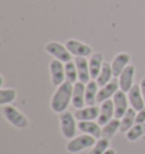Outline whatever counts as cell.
I'll list each match as a JSON object with an SVG mask.
<instances>
[{
    "label": "cell",
    "instance_id": "1",
    "mask_svg": "<svg viewBox=\"0 0 145 154\" xmlns=\"http://www.w3.org/2000/svg\"><path fill=\"white\" fill-rule=\"evenodd\" d=\"M72 90L74 85L69 82H63L61 85H59L51 99V109L54 112L61 113L66 111L69 103L72 102Z\"/></svg>",
    "mask_w": 145,
    "mask_h": 154
},
{
    "label": "cell",
    "instance_id": "2",
    "mask_svg": "<svg viewBox=\"0 0 145 154\" xmlns=\"http://www.w3.org/2000/svg\"><path fill=\"white\" fill-rule=\"evenodd\" d=\"M2 115L5 116V118L9 121L13 126H15L16 128H26L29 125V120L20 111H18L16 108L9 106H2Z\"/></svg>",
    "mask_w": 145,
    "mask_h": 154
},
{
    "label": "cell",
    "instance_id": "3",
    "mask_svg": "<svg viewBox=\"0 0 145 154\" xmlns=\"http://www.w3.org/2000/svg\"><path fill=\"white\" fill-rule=\"evenodd\" d=\"M59 119H60V127H61V133L63 137L72 140L76 134V128H77L75 116L69 111H63L60 113Z\"/></svg>",
    "mask_w": 145,
    "mask_h": 154
},
{
    "label": "cell",
    "instance_id": "4",
    "mask_svg": "<svg viewBox=\"0 0 145 154\" xmlns=\"http://www.w3.org/2000/svg\"><path fill=\"white\" fill-rule=\"evenodd\" d=\"M45 51L49 54H51L54 59L60 60L63 63H68V61H72V54L68 51L66 45H63V44L59 43V42L51 41V42L47 43L45 44Z\"/></svg>",
    "mask_w": 145,
    "mask_h": 154
},
{
    "label": "cell",
    "instance_id": "5",
    "mask_svg": "<svg viewBox=\"0 0 145 154\" xmlns=\"http://www.w3.org/2000/svg\"><path fill=\"white\" fill-rule=\"evenodd\" d=\"M95 137L91 135H81L75 138H72L67 143V151L70 153H78L83 149H88L93 145H95Z\"/></svg>",
    "mask_w": 145,
    "mask_h": 154
},
{
    "label": "cell",
    "instance_id": "6",
    "mask_svg": "<svg viewBox=\"0 0 145 154\" xmlns=\"http://www.w3.org/2000/svg\"><path fill=\"white\" fill-rule=\"evenodd\" d=\"M50 74H51V82L53 86H59L63 82H66V75H65V65L60 60L53 59L50 63Z\"/></svg>",
    "mask_w": 145,
    "mask_h": 154
},
{
    "label": "cell",
    "instance_id": "7",
    "mask_svg": "<svg viewBox=\"0 0 145 154\" xmlns=\"http://www.w3.org/2000/svg\"><path fill=\"white\" fill-rule=\"evenodd\" d=\"M134 75H135V66L134 65H128L127 67L122 70L119 77V88L125 93H128L133 85H134Z\"/></svg>",
    "mask_w": 145,
    "mask_h": 154
},
{
    "label": "cell",
    "instance_id": "8",
    "mask_svg": "<svg viewBox=\"0 0 145 154\" xmlns=\"http://www.w3.org/2000/svg\"><path fill=\"white\" fill-rule=\"evenodd\" d=\"M119 90H120L119 88V82H118V79L115 77V78H112V81H110L104 86L99 88L97 97V103H102V102L106 101V100H110V97H113V95Z\"/></svg>",
    "mask_w": 145,
    "mask_h": 154
},
{
    "label": "cell",
    "instance_id": "9",
    "mask_svg": "<svg viewBox=\"0 0 145 154\" xmlns=\"http://www.w3.org/2000/svg\"><path fill=\"white\" fill-rule=\"evenodd\" d=\"M66 48L68 49V51L72 53V56L75 57H85L91 56L92 54V49L91 47H88L87 44L83 43L81 41L77 40H68L67 42L65 43Z\"/></svg>",
    "mask_w": 145,
    "mask_h": 154
},
{
    "label": "cell",
    "instance_id": "10",
    "mask_svg": "<svg viewBox=\"0 0 145 154\" xmlns=\"http://www.w3.org/2000/svg\"><path fill=\"white\" fill-rule=\"evenodd\" d=\"M112 101H113V106H115V118L121 119L128 110V102L129 101H127L126 93L121 90L117 91V93L113 95Z\"/></svg>",
    "mask_w": 145,
    "mask_h": 154
},
{
    "label": "cell",
    "instance_id": "11",
    "mask_svg": "<svg viewBox=\"0 0 145 154\" xmlns=\"http://www.w3.org/2000/svg\"><path fill=\"white\" fill-rule=\"evenodd\" d=\"M128 101L131 103L133 109L136 111H140L145 109V101L142 91H140V86L137 84H134L129 92H128Z\"/></svg>",
    "mask_w": 145,
    "mask_h": 154
},
{
    "label": "cell",
    "instance_id": "12",
    "mask_svg": "<svg viewBox=\"0 0 145 154\" xmlns=\"http://www.w3.org/2000/svg\"><path fill=\"white\" fill-rule=\"evenodd\" d=\"M131 61V54L127 52H120L118 53L116 57L113 58L111 63L112 72H113V77L118 78L122 70L125 69Z\"/></svg>",
    "mask_w": 145,
    "mask_h": 154
},
{
    "label": "cell",
    "instance_id": "13",
    "mask_svg": "<svg viewBox=\"0 0 145 154\" xmlns=\"http://www.w3.org/2000/svg\"><path fill=\"white\" fill-rule=\"evenodd\" d=\"M115 117V106H113V101L112 100H106V101L102 102L101 106H100V115L97 118V124L99 125H106L112 118Z\"/></svg>",
    "mask_w": 145,
    "mask_h": 154
},
{
    "label": "cell",
    "instance_id": "14",
    "mask_svg": "<svg viewBox=\"0 0 145 154\" xmlns=\"http://www.w3.org/2000/svg\"><path fill=\"white\" fill-rule=\"evenodd\" d=\"M74 61H75V65H76V68H77L78 81L84 83V84H87L91 81L88 60H86L85 57H75Z\"/></svg>",
    "mask_w": 145,
    "mask_h": 154
},
{
    "label": "cell",
    "instance_id": "15",
    "mask_svg": "<svg viewBox=\"0 0 145 154\" xmlns=\"http://www.w3.org/2000/svg\"><path fill=\"white\" fill-rule=\"evenodd\" d=\"M99 115H100V108L97 106L77 109L74 112V116L78 121H93L94 119L99 118Z\"/></svg>",
    "mask_w": 145,
    "mask_h": 154
},
{
    "label": "cell",
    "instance_id": "16",
    "mask_svg": "<svg viewBox=\"0 0 145 154\" xmlns=\"http://www.w3.org/2000/svg\"><path fill=\"white\" fill-rule=\"evenodd\" d=\"M85 87H86V84L79 81L74 84L72 103L76 109H82L86 104L85 103Z\"/></svg>",
    "mask_w": 145,
    "mask_h": 154
},
{
    "label": "cell",
    "instance_id": "17",
    "mask_svg": "<svg viewBox=\"0 0 145 154\" xmlns=\"http://www.w3.org/2000/svg\"><path fill=\"white\" fill-rule=\"evenodd\" d=\"M77 128L82 133L91 135L95 138L102 137V129L100 128V125L97 122H94V121H78Z\"/></svg>",
    "mask_w": 145,
    "mask_h": 154
},
{
    "label": "cell",
    "instance_id": "18",
    "mask_svg": "<svg viewBox=\"0 0 145 154\" xmlns=\"http://www.w3.org/2000/svg\"><path fill=\"white\" fill-rule=\"evenodd\" d=\"M99 85L95 79H91L90 82L86 84L85 87V103L87 106H95L97 97V92H99Z\"/></svg>",
    "mask_w": 145,
    "mask_h": 154
},
{
    "label": "cell",
    "instance_id": "19",
    "mask_svg": "<svg viewBox=\"0 0 145 154\" xmlns=\"http://www.w3.org/2000/svg\"><path fill=\"white\" fill-rule=\"evenodd\" d=\"M103 54L102 53H93L91 56V59L88 60V66H90V74H91V79H97L99 74L101 72L102 66H103Z\"/></svg>",
    "mask_w": 145,
    "mask_h": 154
},
{
    "label": "cell",
    "instance_id": "20",
    "mask_svg": "<svg viewBox=\"0 0 145 154\" xmlns=\"http://www.w3.org/2000/svg\"><path fill=\"white\" fill-rule=\"evenodd\" d=\"M112 77H113V72H112V68H111V63H103V66H102V69L97 78L95 79L97 83V85L100 87L104 86L106 84L112 81Z\"/></svg>",
    "mask_w": 145,
    "mask_h": 154
},
{
    "label": "cell",
    "instance_id": "21",
    "mask_svg": "<svg viewBox=\"0 0 145 154\" xmlns=\"http://www.w3.org/2000/svg\"><path fill=\"white\" fill-rule=\"evenodd\" d=\"M135 119H136V110L133 109V108H128V110L125 113V116L121 118L120 129L119 130L122 131V133H127L134 126Z\"/></svg>",
    "mask_w": 145,
    "mask_h": 154
},
{
    "label": "cell",
    "instance_id": "22",
    "mask_svg": "<svg viewBox=\"0 0 145 154\" xmlns=\"http://www.w3.org/2000/svg\"><path fill=\"white\" fill-rule=\"evenodd\" d=\"M118 129H120V120L115 118V119L110 120L108 124L103 126V128H102V138L111 140Z\"/></svg>",
    "mask_w": 145,
    "mask_h": 154
},
{
    "label": "cell",
    "instance_id": "23",
    "mask_svg": "<svg viewBox=\"0 0 145 154\" xmlns=\"http://www.w3.org/2000/svg\"><path fill=\"white\" fill-rule=\"evenodd\" d=\"M65 75H66V82L72 83V85L77 83L78 79V72L77 68L75 65V61H68L65 63Z\"/></svg>",
    "mask_w": 145,
    "mask_h": 154
},
{
    "label": "cell",
    "instance_id": "24",
    "mask_svg": "<svg viewBox=\"0 0 145 154\" xmlns=\"http://www.w3.org/2000/svg\"><path fill=\"white\" fill-rule=\"evenodd\" d=\"M145 134V124H135L127 131L126 138L129 142H135Z\"/></svg>",
    "mask_w": 145,
    "mask_h": 154
},
{
    "label": "cell",
    "instance_id": "25",
    "mask_svg": "<svg viewBox=\"0 0 145 154\" xmlns=\"http://www.w3.org/2000/svg\"><path fill=\"white\" fill-rule=\"evenodd\" d=\"M16 99V91L14 88H1L0 90V104L7 106Z\"/></svg>",
    "mask_w": 145,
    "mask_h": 154
},
{
    "label": "cell",
    "instance_id": "26",
    "mask_svg": "<svg viewBox=\"0 0 145 154\" xmlns=\"http://www.w3.org/2000/svg\"><path fill=\"white\" fill-rule=\"evenodd\" d=\"M108 149H109V140L100 138L88 154H103Z\"/></svg>",
    "mask_w": 145,
    "mask_h": 154
},
{
    "label": "cell",
    "instance_id": "27",
    "mask_svg": "<svg viewBox=\"0 0 145 154\" xmlns=\"http://www.w3.org/2000/svg\"><path fill=\"white\" fill-rule=\"evenodd\" d=\"M135 124H145V109L137 111L136 113Z\"/></svg>",
    "mask_w": 145,
    "mask_h": 154
},
{
    "label": "cell",
    "instance_id": "28",
    "mask_svg": "<svg viewBox=\"0 0 145 154\" xmlns=\"http://www.w3.org/2000/svg\"><path fill=\"white\" fill-rule=\"evenodd\" d=\"M140 86L142 94H143V97H144V101H145V77L142 78V81H140Z\"/></svg>",
    "mask_w": 145,
    "mask_h": 154
},
{
    "label": "cell",
    "instance_id": "29",
    "mask_svg": "<svg viewBox=\"0 0 145 154\" xmlns=\"http://www.w3.org/2000/svg\"><path fill=\"white\" fill-rule=\"evenodd\" d=\"M103 154H116V151H115V149H108Z\"/></svg>",
    "mask_w": 145,
    "mask_h": 154
}]
</instances>
